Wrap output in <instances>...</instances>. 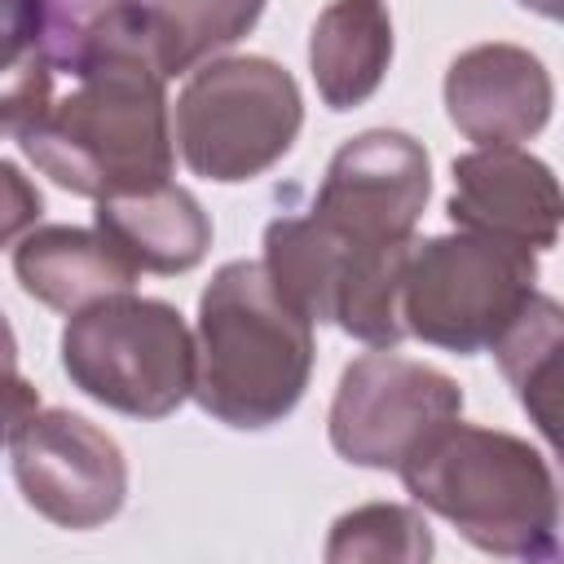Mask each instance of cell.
Segmentation results:
<instances>
[{
	"label": "cell",
	"mask_w": 564,
	"mask_h": 564,
	"mask_svg": "<svg viewBox=\"0 0 564 564\" xmlns=\"http://www.w3.org/2000/svg\"><path fill=\"white\" fill-rule=\"evenodd\" d=\"M13 480L31 511L57 529H97L119 516L128 463L110 432L70 410L9 414Z\"/></svg>",
	"instance_id": "cell-8"
},
{
	"label": "cell",
	"mask_w": 564,
	"mask_h": 564,
	"mask_svg": "<svg viewBox=\"0 0 564 564\" xmlns=\"http://www.w3.org/2000/svg\"><path fill=\"white\" fill-rule=\"evenodd\" d=\"M427 194V150L410 132L370 128L335 150L313 216L352 242H410Z\"/></svg>",
	"instance_id": "cell-9"
},
{
	"label": "cell",
	"mask_w": 564,
	"mask_h": 564,
	"mask_svg": "<svg viewBox=\"0 0 564 564\" xmlns=\"http://www.w3.org/2000/svg\"><path fill=\"white\" fill-rule=\"evenodd\" d=\"M70 70L75 88L9 132L22 154L62 189L97 203L167 185V70L145 4L101 9L79 35Z\"/></svg>",
	"instance_id": "cell-1"
},
{
	"label": "cell",
	"mask_w": 564,
	"mask_h": 564,
	"mask_svg": "<svg viewBox=\"0 0 564 564\" xmlns=\"http://www.w3.org/2000/svg\"><path fill=\"white\" fill-rule=\"evenodd\" d=\"M62 370L106 410L163 419L194 397L198 339L167 300L115 291L70 313L62 330Z\"/></svg>",
	"instance_id": "cell-4"
},
{
	"label": "cell",
	"mask_w": 564,
	"mask_h": 564,
	"mask_svg": "<svg viewBox=\"0 0 564 564\" xmlns=\"http://www.w3.org/2000/svg\"><path fill=\"white\" fill-rule=\"evenodd\" d=\"M194 401L225 427L282 423L313 375V322L282 300L264 260H229L198 300Z\"/></svg>",
	"instance_id": "cell-2"
},
{
	"label": "cell",
	"mask_w": 564,
	"mask_h": 564,
	"mask_svg": "<svg viewBox=\"0 0 564 564\" xmlns=\"http://www.w3.org/2000/svg\"><path fill=\"white\" fill-rule=\"evenodd\" d=\"M397 471L419 507L449 520L489 555H546L555 542V476L546 458L511 432L449 419L427 432Z\"/></svg>",
	"instance_id": "cell-3"
},
{
	"label": "cell",
	"mask_w": 564,
	"mask_h": 564,
	"mask_svg": "<svg viewBox=\"0 0 564 564\" xmlns=\"http://www.w3.org/2000/svg\"><path fill=\"white\" fill-rule=\"evenodd\" d=\"M432 533L427 520L414 507L397 502H370L335 520L326 560H427Z\"/></svg>",
	"instance_id": "cell-17"
},
{
	"label": "cell",
	"mask_w": 564,
	"mask_h": 564,
	"mask_svg": "<svg viewBox=\"0 0 564 564\" xmlns=\"http://www.w3.org/2000/svg\"><path fill=\"white\" fill-rule=\"evenodd\" d=\"M494 357L529 423L564 458V304L533 291L524 313L494 344Z\"/></svg>",
	"instance_id": "cell-15"
},
{
	"label": "cell",
	"mask_w": 564,
	"mask_h": 564,
	"mask_svg": "<svg viewBox=\"0 0 564 564\" xmlns=\"http://www.w3.org/2000/svg\"><path fill=\"white\" fill-rule=\"evenodd\" d=\"M13 273L22 291L57 313H79L101 295L132 291L137 264L93 225H40L13 238Z\"/></svg>",
	"instance_id": "cell-12"
},
{
	"label": "cell",
	"mask_w": 564,
	"mask_h": 564,
	"mask_svg": "<svg viewBox=\"0 0 564 564\" xmlns=\"http://www.w3.org/2000/svg\"><path fill=\"white\" fill-rule=\"evenodd\" d=\"M463 414V388L392 348L361 352L344 366L330 401V445L344 463L397 471L410 449L441 423Z\"/></svg>",
	"instance_id": "cell-7"
},
{
	"label": "cell",
	"mask_w": 564,
	"mask_h": 564,
	"mask_svg": "<svg viewBox=\"0 0 564 564\" xmlns=\"http://www.w3.org/2000/svg\"><path fill=\"white\" fill-rule=\"evenodd\" d=\"M551 106L555 88L542 57L520 44H476L445 70V115L476 145H520L538 137Z\"/></svg>",
	"instance_id": "cell-11"
},
{
	"label": "cell",
	"mask_w": 564,
	"mask_h": 564,
	"mask_svg": "<svg viewBox=\"0 0 564 564\" xmlns=\"http://www.w3.org/2000/svg\"><path fill=\"white\" fill-rule=\"evenodd\" d=\"M97 229L141 273H185L212 247V220L203 203L181 185L119 194L97 203Z\"/></svg>",
	"instance_id": "cell-13"
},
{
	"label": "cell",
	"mask_w": 564,
	"mask_h": 564,
	"mask_svg": "<svg viewBox=\"0 0 564 564\" xmlns=\"http://www.w3.org/2000/svg\"><path fill=\"white\" fill-rule=\"evenodd\" d=\"M529 13H542L551 22H564V0H520Z\"/></svg>",
	"instance_id": "cell-18"
},
{
	"label": "cell",
	"mask_w": 564,
	"mask_h": 564,
	"mask_svg": "<svg viewBox=\"0 0 564 564\" xmlns=\"http://www.w3.org/2000/svg\"><path fill=\"white\" fill-rule=\"evenodd\" d=\"M304 123L300 84L269 57H216L176 97V150L194 176L234 185L269 172Z\"/></svg>",
	"instance_id": "cell-6"
},
{
	"label": "cell",
	"mask_w": 564,
	"mask_h": 564,
	"mask_svg": "<svg viewBox=\"0 0 564 564\" xmlns=\"http://www.w3.org/2000/svg\"><path fill=\"white\" fill-rule=\"evenodd\" d=\"M449 220L529 251H546L564 229V185L520 145H476L454 159Z\"/></svg>",
	"instance_id": "cell-10"
},
{
	"label": "cell",
	"mask_w": 564,
	"mask_h": 564,
	"mask_svg": "<svg viewBox=\"0 0 564 564\" xmlns=\"http://www.w3.org/2000/svg\"><path fill=\"white\" fill-rule=\"evenodd\" d=\"M392 18L383 0H330L308 35V66L317 97L330 110L361 106L388 75Z\"/></svg>",
	"instance_id": "cell-14"
},
{
	"label": "cell",
	"mask_w": 564,
	"mask_h": 564,
	"mask_svg": "<svg viewBox=\"0 0 564 564\" xmlns=\"http://www.w3.org/2000/svg\"><path fill=\"white\" fill-rule=\"evenodd\" d=\"M538 260L529 247L489 234H441L410 247L401 282L405 330L445 352H485L533 300Z\"/></svg>",
	"instance_id": "cell-5"
},
{
	"label": "cell",
	"mask_w": 564,
	"mask_h": 564,
	"mask_svg": "<svg viewBox=\"0 0 564 564\" xmlns=\"http://www.w3.org/2000/svg\"><path fill=\"white\" fill-rule=\"evenodd\" d=\"M145 13L163 70L185 75L220 48L238 44L260 22L264 0H150Z\"/></svg>",
	"instance_id": "cell-16"
}]
</instances>
